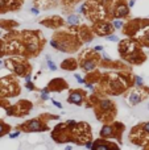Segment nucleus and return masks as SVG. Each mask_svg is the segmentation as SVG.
Returning a JSON list of instances; mask_svg holds the SVG:
<instances>
[{"mask_svg":"<svg viewBox=\"0 0 149 150\" xmlns=\"http://www.w3.org/2000/svg\"><path fill=\"white\" fill-rule=\"evenodd\" d=\"M135 4H136V0H129V1H128V4H127V7H128V8H132Z\"/></svg>","mask_w":149,"mask_h":150,"instance_id":"obj_36","label":"nucleus"},{"mask_svg":"<svg viewBox=\"0 0 149 150\" xmlns=\"http://www.w3.org/2000/svg\"><path fill=\"white\" fill-rule=\"evenodd\" d=\"M45 58H46V65H48V69H49L50 71H56V70L58 69V67H57V65L53 62V61H52L50 55H46V57H45Z\"/></svg>","mask_w":149,"mask_h":150,"instance_id":"obj_21","label":"nucleus"},{"mask_svg":"<svg viewBox=\"0 0 149 150\" xmlns=\"http://www.w3.org/2000/svg\"><path fill=\"white\" fill-rule=\"evenodd\" d=\"M133 84L136 86L137 88L144 87V79L141 78V76H139V75H136V76L133 78Z\"/></svg>","mask_w":149,"mask_h":150,"instance_id":"obj_25","label":"nucleus"},{"mask_svg":"<svg viewBox=\"0 0 149 150\" xmlns=\"http://www.w3.org/2000/svg\"><path fill=\"white\" fill-rule=\"evenodd\" d=\"M49 94H50V90L48 87H45V88H42L41 90V95H40V99L42 100V101H46V100H49L50 97H49Z\"/></svg>","mask_w":149,"mask_h":150,"instance_id":"obj_22","label":"nucleus"},{"mask_svg":"<svg viewBox=\"0 0 149 150\" xmlns=\"http://www.w3.org/2000/svg\"><path fill=\"white\" fill-rule=\"evenodd\" d=\"M90 150H120V145H118V142L115 141L99 137L96 140H93V147Z\"/></svg>","mask_w":149,"mask_h":150,"instance_id":"obj_8","label":"nucleus"},{"mask_svg":"<svg viewBox=\"0 0 149 150\" xmlns=\"http://www.w3.org/2000/svg\"><path fill=\"white\" fill-rule=\"evenodd\" d=\"M84 147H86V149H91V147H93V141L86 142V144H84Z\"/></svg>","mask_w":149,"mask_h":150,"instance_id":"obj_40","label":"nucleus"},{"mask_svg":"<svg viewBox=\"0 0 149 150\" xmlns=\"http://www.w3.org/2000/svg\"><path fill=\"white\" fill-rule=\"evenodd\" d=\"M129 15V8H128L125 4H119L118 7H116L115 9V16L118 17V19H120V17H125V16Z\"/></svg>","mask_w":149,"mask_h":150,"instance_id":"obj_16","label":"nucleus"},{"mask_svg":"<svg viewBox=\"0 0 149 150\" xmlns=\"http://www.w3.org/2000/svg\"><path fill=\"white\" fill-rule=\"evenodd\" d=\"M140 125V129H141V132H143L144 134L146 136V138H149V121L146 122H141Z\"/></svg>","mask_w":149,"mask_h":150,"instance_id":"obj_23","label":"nucleus"},{"mask_svg":"<svg viewBox=\"0 0 149 150\" xmlns=\"http://www.w3.org/2000/svg\"><path fill=\"white\" fill-rule=\"evenodd\" d=\"M123 26H124V22L121 21V20L115 19L112 21V28L115 29V30H120V29H123Z\"/></svg>","mask_w":149,"mask_h":150,"instance_id":"obj_24","label":"nucleus"},{"mask_svg":"<svg viewBox=\"0 0 149 150\" xmlns=\"http://www.w3.org/2000/svg\"><path fill=\"white\" fill-rule=\"evenodd\" d=\"M125 132V125L120 121H112L104 124L99 132V137L104 140H115L120 145L123 142V134Z\"/></svg>","mask_w":149,"mask_h":150,"instance_id":"obj_3","label":"nucleus"},{"mask_svg":"<svg viewBox=\"0 0 149 150\" xmlns=\"http://www.w3.org/2000/svg\"><path fill=\"white\" fill-rule=\"evenodd\" d=\"M52 103H53V105H54V107H57V108H59V109H62V104L59 103V101H57V100L52 99Z\"/></svg>","mask_w":149,"mask_h":150,"instance_id":"obj_33","label":"nucleus"},{"mask_svg":"<svg viewBox=\"0 0 149 150\" xmlns=\"http://www.w3.org/2000/svg\"><path fill=\"white\" fill-rule=\"evenodd\" d=\"M145 41L149 44V30H146V33H145Z\"/></svg>","mask_w":149,"mask_h":150,"instance_id":"obj_41","label":"nucleus"},{"mask_svg":"<svg viewBox=\"0 0 149 150\" xmlns=\"http://www.w3.org/2000/svg\"><path fill=\"white\" fill-rule=\"evenodd\" d=\"M148 109H149V104H148Z\"/></svg>","mask_w":149,"mask_h":150,"instance_id":"obj_44","label":"nucleus"},{"mask_svg":"<svg viewBox=\"0 0 149 150\" xmlns=\"http://www.w3.org/2000/svg\"><path fill=\"white\" fill-rule=\"evenodd\" d=\"M15 62V61H13ZM11 70H13V72L15 74H17V75H20V76H25V75L29 72V67H28V65L27 63H24V62H15V63H12V65H10L8 66Z\"/></svg>","mask_w":149,"mask_h":150,"instance_id":"obj_13","label":"nucleus"},{"mask_svg":"<svg viewBox=\"0 0 149 150\" xmlns=\"http://www.w3.org/2000/svg\"><path fill=\"white\" fill-rule=\"evenodd\" d=\"M107 37V41H112V42H118L119 41V38L116 37L115 34H108V36H106Z\"/></svg>","mask_w":149,"mask_h":150,"instance_id":"obj_31","label":"nucleus"},{"mask_svg":"<svg viewBox=\"0 0 149 150\" xmlns=\"http://www.w3.org/2000/svg\"><path fill=\"white\" fill-rule=\"evenodd\" d=\"M31 12L33 13L34 16H37V15H40V11H38V8H36V7H33V8H31Z\"/></svg>","mask_w":149,"mask_h":150,"instance_id":"obj_34","label":"nucleus"},{"mask_svg":"<svg viewBox=\"0 0 149 150\" xmlns=\"http://www.w3.org/2000/svg\"><path fill=\"white\" fill-rule=\"evenodd\" d=\"M3 65V59H1V58H0V66Z\"/></svg>","mask_w":149,"mask_h":150,"instance_id":"obj_43","label":"nucleus"},{"mask_svg":"<svg viewBox=\"0 0 149 150\" xmlns=\"http://www.w3.org/2000/svg\"><path fill=\"white\" fill-rule=\"evenodd\" d=\"M32 109V103L28 100H20L15 105H8L5 108V112L8 116H15V117H22L27 116Z\"/></svg>","mask_w":149,"mask_h":150,"instance_id":"obj_5","label":"nucleus"},{"mask_svg":"<svg viewBox=\"0 0 149 150\" xmlns=\"http://www.w3.org/2000/svg\"><path fill=\"white\" fill-rule=\"evenodd\" d=\"M16 130L24 132V133H44L49 130V125L41 117H34V119L27 120L22 124L16 125Z\"/></svg>","mask_w":149,"mask_h":150,"instance_id":"obj_4","label":"nucleus"},{"mask_svg":"<svg viewBox=\"0 0 149 150\" xmlns=\"http://www.w3.org/2000/svg\"><path fill=\"white\" fill-rule=\"evenodd\" d=\"M52 140L56 144H67V129H66L65 122H59L52 129L50 133Z\"/></svg>","mask_w":149,"mask_h":150,"instance_id":"obj_6","label":"nucleus"},{"mask_svg":"<svg viewBox=\"0 0 149 150\" xmlns=\"http://www.w3.org/2000/svg\"><path fill=\"white\" fill-rule=\"evenodd\" d=\"M81 67H82V70L86 72L94 71V70L96 69V61L94 59V58H86V59L82 61Z\"/></svg>","mask_w":149,"mask_h":150,"instance_id":"obj_15","label":"nucleus"},{"mask_svg":"<svg viewBox=\"0 0 149 150\" xmlns=\"http://www.w3.org/2000/svg\"><path fill=\"white\" fill-rule=\"evenodd\" d=\"M95 29L99 36L112 34V32L115 30V29L112 28V24H110V22H107V21H102V22H99V24H96Z\"/></svg>","mask_w":149,"mask_h":150,"instance_id":"obj_14","label":"nucleus"},{"mask_svg":"<svg viewBox=\"0 0 149 150\" xmlns=\"http://www.w3.org/2000/svg\"><path fill=\"white\" fill-rule=\"evenodd\" d=\"M74 78L77 79V82L79 83V84H84V83H86V79H83L79 74H74Z\"/></svg>","mask_w":149,"mask_h":150,"instance_id":"obj_29","label":"nucleus"},{"mask_svg":"<svg viewBox=\"0 0 149 150\" xmlns=\"http://www.w3.org/2000/svg\"><path fill=\"white\" fill-rule=\"evenodd\" d=\"M127 88V84L121 79H112L108 83V91L112 95H121L124 92V90Z\"/></svg>","mask_w":149,"mask_h":150,"instance_id":"obj_11","label":"nucleus"},{"mask_svg":"<svg viewBox=\"0 0 149 150\" xmlns=\"http://www.w3.org/2000/svg\"><path fill=\"white\" fill-rule=\"evenodd\" d=\"M61 67H62L63 70H75V67H77V63H75L74 59H67V61H63L62 65H61Z\"/></svg>","mask_w":149,"mask_h":150,"instance_id":"obj_20","label":"nucleus"},{"mask_svg":"<svg viewBox=\"0 0 149 150\" xmlns=\"http://www.w3.org/2000/svg\"><path fill=\"white\" fill-rule=\"evenodd\" d=\"M25 78V82H32V75H31V72H28V74L24 76Z\"/></svg>","mask_w":149,"mask_h":150,"instance_id":"obj_39","label":"nucleus"},{"mask_svg":"<svg viewBox=\"0 0 149 150\" xmlns=\"http://www.w3.org/2000/svg\"><path fill=\"white\" fill-rule=\"evenodd\" d=\"M84 87L88 88V90L93 91V92L95 91V87H94V84H93V83H88V82H86V83H84Z\"/></svg>","mask_w":149,"mask_h":150,"instance_id":"obj_32","label":"nucleus"},{"mask_svg":"<svg viewBox=\"0 0 149 150\" xmlns=\"http://www.w3.org/2000/svg\"><path fill=\"white\" fill-rule=\"evenodd\" d=\"M149 95V90L146 87H140L139 90L132 91L128 96V101H129L131 105H137L145 99L146 96Z\"/></svg>","mask_w":149,"mask_h":150,"instance_id":"obj_9","label":"nucleus"},{"mask_svg":"<svg viewBox=\"0 0 149 150\" xmlns=\"http://www.w3.org/2000/svg\"><path fill=\"white\" fill-rule=\"evenodd\" d=\"M102 57H103V59H104V61H108V62H111V57H110L108 54L103 53V54H102Z\"/></svg>","mask_w":149,"mask_h":150,"instance_id":"obj_35","label":"nucleus"},{"mask_svg":"<svg viewBox=\"0 0 149 150\" xmlns=\"http://www.w3.org/2000/svg\"><path fill=\"white\" fill-rule=\"evenodd\" d=\"M67 129V128H66ZM93 133H91V126L87 122H78L73 129H67V144H75L77 146H84L86 142L93 141Z\"/></svg>","mask_w":149,"mask_h":150,"instance_id":"obj_1","label":"nucleus"},{"mask_svg":"<svg viewBox=\"0 0 149 150\" xmlns=\"http://www.w3.org/2000/svg\"><path fill=\"white\" fill-rule=\"evenodd\" d=\"M69 86L63 79L58 78V79H53V80L49 82V84H48V88L50 90V92H61V91L66 90Z\"/></svg>","mask_w":149,"mask_h":150,"instance_id":"obj_12","label":"nucleus"},{"mask_svg":"<svg viewBox=\"0 0 149 150\" xmlns=\"http://www.w3.org/2000/svg\"><path fill=\"white\" fill-rule=\"evenodd\" d=\"M94 51H103V46L102 45H96V46L94 47Z\"/></svg>","mask_w":149,"mask_h":150,"instance_id":"obj_38","label":"nucleus"},{"mask_svg":"<svg viewBox=\"0 0 149 150\" xmlns=\"http://www.w3.org/2000/svg\"><path fill=\"white\" fill-rule=\"evenodd\" d=\"M36 50H37V45H36V42H32V41H29L28 42V51L29 53H34V51H36Z\"/></svg>","mask_w":149,"mask_h":150,"instance_id":"obj_26","label":"nucleus"},{"mask_svg":"<svg viewBox=\"0 0 149 150\" xmlns=\"http://www.w3.org/2000/svg\"><path fill=\"white\" fill-rule=\"evenodd\" d=\"M25 88L28 91H36L37 88H36V86L33 84V82H25Z\"/></svg>","mask_w":149,"mask_h":150,"instance_id":"obj_28","label":"nucleus"},{"mask_svg":"<svg viewBox=\"0 0 149 150\" xmlns=\"http://www.w3.org/2000/svg\"><path fill=\"white\" fill-rule=\"evenodd\" d=\"M128 138H129V142L132 145H135V146H139V147H143V145L146 142V136L144 134L143 132H141V129H140V125H135L133 128L131 129L129 132V136H128Z\"/></svg>","mask_w":149,"mask_h":150,"instance_id":"obj_7","label":"nucleus"},{"mask_svg":"<svg viewBox=\"0 0 149 150\" xmlns=\"http://www.w3.org/2000/svg\"><path fill=\"white\" fill-rule=\"evenodd\" d=\"M65 150H73V146H70V145H69V146L65 147Z\"/></svg>","mask_w":149,"mask_h":150,"instance_id":"obj_42","label":"nucleus"},{"mask_svg":"<svg viewBox=\"0 0 149 150\" xmlns=\"http://www.w3.org/2000/svg\"><path fill=\"white\" fill-rule=\"evenodd\" d=\"M84 100H86V92L83 90H71L69 92L67 96L69 104H74V105L81 107L84 104Z\"/></svg>","mask_w":149,"mask_h":150,"instance_id":"obj_10","label":"nucleus"},{"mask_svg":"<svg viewBox=\"0 0 149 150\" xmlns=\"http://www.w3.org/2000/svg\"><path fill=\"white\" fill-rule=\"evenodd\" d=\"M95 108V116L99 121L104 122V124H110V122L115 121L116 116V105L111 99L103 97V99H98V101L94 105Z\"/></svg>","mask_w":149,"mask_h":150,"instance_id":"obj_2","label":"nucleus"},{"mask_svg":"<svg viewBox=\"0 0 149 150\" xmlns=\"http://www.w3.org/2000/svg\"><path fill=\"white\" fill-rule=\"evenodd\" d=\"M50 46L57 49V50H59V51H62V53H66V51L69 50V47L65 45V41H63V44H59L57 40H52L50 41Z\"/></svg>","mask_w":149,"mask_h":150,"instance_id":"obj_18","label":"nucleus"},{"mask_svg":"<svg viewBox=\"0 0 149 150\" xmlns=\"http://www.w3.org/2000/svg\"><path fill=\"white\" fill-rule=\"evenodd\" d=\"M86 11H87V5H86V4H82V5H79L77 8V13H78V15H84Z\"/></svg>","mask_w":149,"mask_h":150,"instance_id":"obj_27","label":"nucleus"},{"mask_svg":"<svg viewBox=\"0 0 149 150\" xmlns=\"http://www.w3.org/2000/svg\"><path fill=\"white\" fill-rule=\"evenodd\" d=\"M81 22V19H79V15H69L67 19H66V24L70 25V26H77L78 24Z\"/></svg>","mask_w":149,"mask_h":150,"instance_id":"obj_19","label":"nucleus"},{"mask_svg":"<svg viewBox=\"0 0 149 150\" xmlns=\"http://www.w3.org/2000/svg\"><path fill=\"white\" fill-rule=\"evenodd\" d=\"M20 134H21V132L16 130V132H11V133H8V137H10V138H17Z\"/></svg>","mask_w":149,"mask_h":150,"instance_id":"obj_30","label":"nucleus"},{"mask_svg":"<svg viewBox=\"0 0 149 150\" xmlns=\"http://www.w3.org/2000/svg\"><path fill=\"white\" fill-rule=\"evenodd\" d=\"M141 149H143V150H149V138L146 140V142L143 145V147H141Z\"/></svg>","mask_w":149,"mask_h":150,"instance_id":"obj_37","label":"nucleus"},{"mask_svg":"<svg viewBox=\"0 0 149 150\" xmlns=\"http://www.w3.org/2000/svg\"><path fill=\"white\" fill-rule=\"evenodd\" d=\"M12 130V126L10 124H7L5 121L0 120V138L4 137V136H8V133H11Z\"/></svg>","mask_w":149,"mask_h":150,"instance_id":"obj_17","label":"nucleus"}]
</instances>
